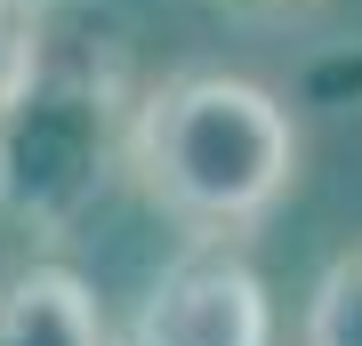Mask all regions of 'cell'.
Listing matches in <instances>:
<instances>
[{
  "mask_svg": "<svg viewBox=\"0 0 362 346\" xmlns=\"http://www.w3.org/2000/svg\"><path fill=\"white\" fill-rule=\"evenodd\" d=\"M121 346H274V298L233 242H202L153 274Z\"/></svg>",
  "mask_w": 362,
  "mask_h": 346,
  "instance_id": "obj_3",
  "label": "cell"
},
{
  "mask_svg": "<svg viewBox=\"0 0 362 346\" xmlns=\"http://www.w3.org/2000/svg\"><path fill=\"white\" fill-rule=\"evenodd\" d=\"M0 346H121L73 266H25L0 282Z\"/></svg>",
  "mask_w": 362,
  "mask_h": 346,
  "instance_id": "obj_4",
  "label": "cell"
},
{
  "mask_svg": "<svg viewBox=\"0 0 362 346\" xmlns=\"http://www.w3.org/2000/svg\"><path fill=\"white\" fill-rule=\"evenodd\" d=\"M49 16H57V8H40V0H0V105L25 89V73L40 64Z\"/></svg>",
  "mask_w": 362,
  "mask_h": 346,
  "instance_id": "obj_6",
  "label": "cell"
},
{
  "mask_svg": "<svg viewBox=\"0 0 362 346\" xmlns=\"http://www.w3.org/2000/svg\"><path fill=\"white\" fill-rule=\"evenodd\" d=\"M129 121L137 89L121 40L49 16L40 64L0 105V218L40 242H65L129 169Z\"/></svg>",
  "mask_w": 362,
  "mask_h": 346,
  "instance_id": "obj_2",
  "label": "cell"
},
{
  "mask_svg": "<svg viewBox=\"0 0 362 346\" xmlns=\"http://www.w3.org/2000/svg\"><path fill=\"white\" fill-rule=\"evenodd\" d=\"M298 346H362V242L322 266L306 322H298Z\"/></svg>",
  "mask_w": 362,
  "mask_h": 346,
  "instance_id": "obj_5",
  "label": "cell"
},
{
  "mask_svg": "<svg viewBox=\"0 0 362 346\" xmlns=\"http://www.w3.org/2000/svg\"><path fill=\"white\" fill-rule=\"evenodd\" d=\"M40 8H65V0H40Z\"/></svg>",
  "mask_w": 362,
  "mask_h": 346,
  "instance_id": "obj_7",
  "label": "cell"
},
{
  "mask_svg": "<svg viewBox=\"0 0 362 346\" xmlns=\"http://www.w3.org/2000/svg\"><path fill=\"white\" fill-rule=\"evenodd\" d=\"M129 185L202 242H250L298 185V121L266 81L169 73L137 89Z\"/></svg>",
  "mask_w": 362,
  "mask_h": 346,
  "instance_id": "obj_1",
  "label": "cell"
}]
</instances>
